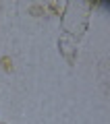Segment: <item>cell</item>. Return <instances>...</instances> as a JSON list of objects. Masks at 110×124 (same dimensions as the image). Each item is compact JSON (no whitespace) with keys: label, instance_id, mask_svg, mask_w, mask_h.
<instances>
[{"label":"cell","instance_id":"1","mask_svg":"<svg viewBox=\"0 0 110 124\" xmlns=\"http://www.w3.org/2000/svg\"><path fill=\"white\" fill-rule=\"evenodd\" d=\"M31 13H33V15H42V13H44V8H40V6H33V8H31Z\"/></svg>","mask_w":110,"mask_h":124}]
</instances>
